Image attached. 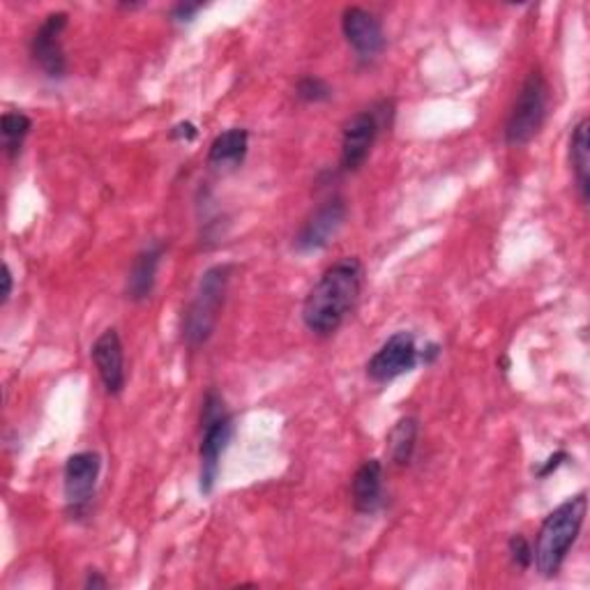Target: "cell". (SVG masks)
<instances>
[{"label":"cell","instance_id":"obj_8","mask_svg":"<svg viewBox=\"0 0 590 590\" xmlns=\"http://www.w3.org/2000/svg\"><path fill=\"white\" fill-rule=\"evenodd\" d=\"M68 23V12H51L30 40V56L49 79H62L68 75V56L62 49V32Z\"/></svg>","mask_w":590,"mask_h":590},{"label":"cell","instance_id":"obj_22","mask_svg":"<svg viewBox=\"0 0 590 590\" xmlns=\"http://www.w3.org/2000/svg\"><path fill=\"white\" fill-rule=\"evenodd\" d=\"M568 459H570V454L566 452V450H561V452H555V454H551L549 459H547V462L538 469V478H549L553 471H559L566 462H568Z\"/></svg>","mask_w":590,"mask_h":590},{"label":"cell","instance_id":"obj_23","mask_svg":"<svg viewBox=\"0 0 590 590\" xmlns=\"http://www.w3.org/2000/svg\"><path fill=\"white\" fill-rule=\"evenodd\" d=\"M196 137H199V129H196V125L189 122V120L178 122V125L171 129V139L185 141V144H191Z\"/></svg>","mask_w":590,"mask_h":590},{"label":"cell","instance_id":"obj_24","mask_svg":"<svg viewBox=\"0 0 590 590\" xmlns=\"http://www.w3.org/2000/svg\"><path fill=\"white\" fill-rule=\"evenodd\" d=\"M83 586L86 588H92V590H97V588H107L109 586V581L100 574V572H95V570H90L88 572V579L83 581Z\"/></svg>","mask_w":590,"mask_h":590},{"label":"cell","instance_id":"obj_9","mask_svg":"<svg viewBox=\"0 0 590 590\" xmlns=\"http://www.w3.org/2000/svg\"><path fill=\"white\" fill-rule=\"evenodd\" d=\"M420 365V351L415 346V337L406 331L395 333L383 346L370 357L367 376L378 383H392L395 378L413 372Z\"/></svg>","mask_w":590,"mask_h":590},{"label":"cell","instance_id":"obj_2","mask_svg":"<svg viewBox=\"0 0 590 590\" xmlns=\"http://www.w3.org/2000/svg\"><path fill=\"white\" fill-rule=\"evenodd\" d=\"M586 512L588 499L586 494H577L544 519L533 549V563L542 577H555L561 572L570 549L583 529Z\"/></svg>","mask_w":590,"mask_h":590},{"label":"cell","instance_id":"obj_13","mask_svg":"<svg viewBox=\"0 0 590 590\" xmlns=\"http://www.w3.org/2000/svg\"><path fill=\"white\" fill-rule=\"evenodd\" d=\"M161 258H164V243L159 240L148 243L135 256L132 268H129V275H127V286H125L129 301L144 303L150 298L155 282H157V271L161 266Z\"/></svg>","mask_w":590,"mask_h":590},{"label":"cell","instance_id":"obj_1","mask_svg":"<svg viewBox=\"0 0 590 590\" xmlns=\"http://www.w3.org/2000/svg\"><path fill=\"white\" fill-rule=\"evenodd\" d=\"M365 268L355 256H344L318 277L303 305V321L316 337H331L344 325L363 293Z\"/></svg>","mask_w":590,"mask_h":590},{"label":"cell","instance_id":"obj_12","mask_svg":"<svg viewBox=\"0 0 590 590\" xmlns=\"http://www.w3.org/2000/svg\"><path fill=\"white\" fill-rule=\"evenodd\" d=\"M90 357L95 363L97 374L102 378L105 390L111 397H118L125 390L127 372H125V348L116 327H109L90 346Z\"/></svg>","mask_w":590,"mask_h":590},{"label":"cell","instance_id":"obj_18","mask_svg":"<svg viewBox=\"0 0 590 590\" xmlns=\"http://www.w3.org/2000/svg\"><path fill=\"white\" fill-rule=\"evenodd\" d=\"M32 120L21 111H6L0 118V135H3V150L8 159H14L21 155L23 141L30 135Z\"/></svg>","mask_w":590,"mask_h":590},{"label":"cell","instance_id":"obj_21","mask_svg":"<svg viewBox=\"0 0 590 590\" xmlns=\"http://www.w3.org/2000/svg\"><path fill=\"white\" fill-rule=\"evenodd\" d=\"M201 10H204V3H178L171 10V19L176 23H189L196 19V14H199Z\"/></svg>","mask_w":590,"mask_h":590},{"label":"cell","instance_id":"obj_5","mask_svg":"<svg viewBox=\"0 0 590 590\" xmlns=\"http://www.w3.org/2000/svg\"><path fill=\"white\" fill-rule=\"evenodd\" d=\"M549 109V83L542 72H531L523 81L512 111L505 122V144L521 148L531 144L547 120Z\"/></svg>","mask_w":590,"mask_h":590},{"label":"cell","instance_id":"obj_17","mask_svg":"<svg viewBox=\"0 0 590 590\" xmlns=\"http://www.w3.org/2000/svg\"><path fill=\"white\" fill-rule=\"evenodd\" d=\"M417 434L420 424L417 417L406 415L397 420L395 427L387 434V456L395 466H409L413 462V454L417 448Z\"/></svg>","mask_w":590,"mask_h":590},{"label":"cell","instance_id":"obj_15","mask_svg":"<svg viewBox=\"0 0 590 590\" xmlns=\"http://www.w3.org/2000/svg\"><path fill=\"white\" fill-rule=\"evenodd\" d=\"M249 150V132L245 127H232L215 137L208 150V164L219 171H232L243 167V161Z\"/></svg>","mask_w":590,"mask_h":590},{"label":"cell","instance_id":"obj_6","mask_svg":"<svg viewBox=\"0 0 590 590\" xmlns=\"http://www.w3.org/2000/svg\"><path fill=\"white\" fill-rule=\"evenodd\" d=\"M100 473H102V456L92 450L77 452L65 462L62 491H65V505H68V512L72 517L79 519L90 510Z\"/></svg>","mask_w":590,"mask_h":590},{"label":"cell","instance_id":"obj_20","mask_svg":"<svg viewBox=\"0 0 590 590\" xmlns=\"http://www.w3.org/2000/svg\"><path fill=\"white\" fill-rule=\"evenodd\" d=\"M510 555H512V561L521 568V570H529L533 566V547L531 542L523 538V535H512L510 538Z\"/></svg>","mask_w":590,"mask_h":590},{"label":"cell","instance_id":"obj_10","mask_svg":"<svg viewBox=\"0 0 590 590\" xmlns=\"http://www.w3.org/2000/svg\"><path fill=\"white\" fill-rule=\"evenodd\" d=\"M381 116L383 114L376 107H372L346 120L342 132V157H340L344 171H357L365 167V161L370 159L372 148L381 132L383 125Z\"/></svg>","mask_w":590,"mask_h":590},{"label":"cell","instance_id":"obj_11","mask_svg":"<svg viewBox=\"0 0 590 590\" xmlns=\"http://www.w3.org/2000/svg\"><path fill=\"white\" fill-rule=\"evenodd\" d=\"M342 32L348 42V47L365 60L378 58L385 51V30L381 19L365 10L351 6L342 14Z\"/></svg>","mask_w":590,"mask_h":590},{"label":"cell","instance_id":"obj_16","mask_svg":"<svg viewBox=\"0 0 590 590\" xmlns=\"http://www.w3.org/2000/svg\"><path fill=\"white\" fill-rule=\"evenodd\" d=\"M588 118H581L570 135V167L574 174L581 204L590 199V148H588Z\"/></svg>","mask_w":590,"mask_h":590},{"label":"cell","instance_id":"obj_3","mask_svg":"<svg viewBox=\"0 0 590 590\" xmlns=\"http://www.w3.org/2000/svg\"><path fill=\"white\" fill-rule=\"evenodd\" d=\"M232 266L222 264L208 268L201 275V282L196 286L194 298L183 318V340L187 342V346L199 348L213 337L219 312L226 301L228 282H232Z\"/></svg>","mask_w":590,"mask_h":590},{"label":"cell","instance_id":"obj_19","mask_svg":"<svg viewBox=\"0 0 590 590\" xmlns=\"http://www.w3.org/2000/svg\"><path fill=\"white\" fill-rule=\"evenodd\" d=\"M295 95H298V100L307 105H321V102L333 100V86L321 77L309 75L295 83Z\"/></svg>","mask_w":590,"mask_h":590},{"label":"cell","instance_id":"obj_4","mask_svg":"<svg viewBox=\"0 0 590 590\" xmlns=\"http://www.w3.org/2000/svg\"><path fill=\"white\" fill-rule=\"evenodd\" d=\"M234 434H236V424L232 413L224 409V400L217 395V392L210 390L204 400V411H201L199 491L204 496L213 494L222 469V456L228 450V445H232Z\"/></svg>","mask_w":590,"mask_h":590},{"label":"cell","instance_id":"obj_25","mask_svg":"<svg viewBox=\"0 0 590 590\" xmlns=\"http://www.w3.org/2000/svg\"><path fill=\"white\" fill-rule=\"evenodd\" d=\"M12 286H14V277H12V271H10V266L6 264V266H3V305L10 301V295H12Z\"/></svg>","mask_w":590,"mask_h":590},{"label":"cell","instance_id":"obj_14","mask_svg":"<svg viewBox=\"0 0 590 590\" xmlns=\"http://www.w3.org/2000/svg\"><path fill=\"white\" fill-rule=\"evenodd\" d=\"M353 508L360 514H374L383 505V464L378 459H367L351 482Z\"/></svg>","mask_w":590,"mask_h":590},{"label":"cell","instance_id":"obj_7","mask_svg":"<svg viewBox=\"0 0 590 590\" xmlns=\"http://www.w3.org/2000/svg\"><path fill=\"white\" fill-rule=\"evenodd\" d=\"M346 215H348V208H346L344 196L335 194L331 196V199H325L303 224L298 236H295L293 240V249L298 254H314V252L325 249L342 232Z\"/></svg>","mask_w":590,"mask_h":590}]
</instances>
